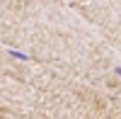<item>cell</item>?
Returning <instances> with one entry per match:
<instances>
[{
  "instance_id": "6da1fadb",
  "label": "cell",
  "mask_w": 121,
  "mask_h": 119,
  "mask_svg": "<svg viewBox=\"0 0 121 119\" xmlns=\"http://www.w3.org/2000/svg\"><path fill=\"white\" fill-rule=\"evenodd\" d=\"M10 56L17 58V61H29V56H27V54H22V51H17V49H10Z\"/></svg>"
},
{
  "instance_id": "7a4b0ae2",
  "label": "cell",
  "mask_w": 121,
  "mask_h": 119,
  "mask_svg": "<svg viewBox=\"0 0 121 119\" xmlns=\"http://www.w3.org/2000/svg\"><path fill=\"white\" fill-rule=\"evenodd\" d=\"M116 75H119V78H121V66H119V68H116Z\"/></svg>"
}]
</instances>
